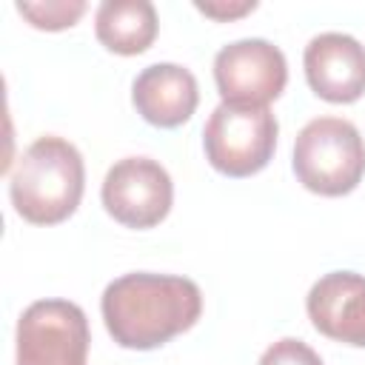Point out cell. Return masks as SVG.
I'll return each instance as SVG.
<instances>
[{
    "instance_id": "cell-8",
    "label": "cell",
    "mask_w": 365,
    "mask_h": 365,
    "mask_svg": "<svg viewBox=\"0 0 365 365\" xmlns=\"http://www.w3.org/2000/svg\"><path fill=\"white\" fill-rule=\"evenodd\" d=\"M305 77L317 97L354 103L365 94V46L351 34L325 31L305 46Z\"/></svg>"
},
{
    "instance_id": "cell-13",
    "label": "cell",
    "mask_w": 365,
    "mask_h": 365,
    "mask_svg": "<svg viewBox=\"0 0 365 365\" xmlns=\"http://www.w3.org/2000/svg\"><path fill=\"white\" fill-rule=\"evenodd\" d=\"M259 365H322L319 354L305 345L302 339H294V336H285V339H277L262 356H259Z\"/></svg>"
},
{
    "instance_id": "cell-3",
    "label": "cell",
    "mask_w": 365,
    "mask_h": 365,
    "mask_svg": "<svg viewBox=\"0 0 365 365\" xmlns=\"http://www.w3.org/2000/svg\"><path fill=\"white\" fill-rule=\"evenodd\" d=\"M297 180L322 197L351 194L365 174V143L354 123L342 117H317L294 143Z\"/></svg>"
},
{
    "instance_id": "cell-7",
    "label": "cell",
    "mask_w": 365,
    "mask_h": 365,
    "mask_svg": "<svg viewBox=\"0 0 365 365\" xmlns=\"http://www.w3.org/2000/svg\"><path fill=\"white\" fill-rule=\"evenodd\" d=\"M174 200L168 171L148 157H125L114 163L103 180V205L125 228L160 225Z\"/></svg>"
},
{
    "instance_id": "cell-1",
    "label": "cell",
    "mask_w": 365,
    "mask_h": 365,
    "mask_svg": "<svg viewBox=\"0 0 365 365\" xmlns=\"http://www.w3.org/2000/svg\"><path fill=\"white\" fill-rule=\"evenodd\" d=\"M100 311L117 345L151 351L200 319L202 294L188 277L137 271L106 285Z\"/></svg>"
},
{
    "instance_id": "cell-9",
    "label": "cell",
    "mask_w": 365,
    "mask_h": 365,
    "mask_svg": "<svg viewBox=\"0 0 365 365\" xmlns=\"http://www.w3.org/2000/svg\"><path fill=\"white\" fill-rule=\"evenodd\" d=\"M308 317L328 339L365 348V277L331 271L319 277L305 299Z\"/></svg>"
},
{
    "instance_id": "cell-2",
    "label": "cell",
    "mask_w": 365,
    "mask_h": 365,
    "mask_svg": "<svg viewBox=\"0 0 365 365\" xmlns=\"http://www.w3.org/2000/svg\"><path fill=\"white\" fill-rule=\"evenodd\" d=\"M83 157L63 137H37L20 154L9 180L14 211L34 225H57L68 220L83 200Z\"/></svg>"
},
{
    "instance_id": "cell-6",
    "label": "cell",
    "mask_w": 365,
    "mask_h": 365,
    "mask_svg": "<svg viewBox=\"0 0 365 365\" xmlns=\"http://www.w3.org/2000/svg\"><path fill=\"white\" fill-rule=\"evenodd\" d=\"M214 80L222 103L268 106L285 88V54L259 37L228 43L214 57Z\"/></svg>"
},
{
    "instance_id": "cell-11",
    "label": "cell",
    "mask_w": 365,
    "mask_h": 365,
    "mask_svg": "<svg viewBox=\"0 0 365 365\" xmlns=\"http://www.w3.org/2000/svg\"><path fill=\"white\" fill-rule=\"evenodd\" d=\"M97 40L114 54H143L157 37V11L148 0H106L97 9Z\"/></svg>"
},
{
    "instance_id": "cell-5",
    "label": "cell",
    "mask_w": 365,
    "mask_h": 365,
    "mask_svg": "<svg viewBox=\"0 0 365 365\" xmlns=\"http://www.w3.org/2000/svg\"><path fill=\"white\" fill-rule=\"evenodd\" d=\"M88 319L68 299H37L17 322V365H86Z\"/></svg>"
},
{
    "instance_id": "cell-14",
    "label": "cell",
    "mask_w": 365,
    "mask_h": 365,
    "mask_svg": "<svg viewBox=\"0 0 365 365\" xmlns=\"http://www.w3.org/2000/svg\"><path fill=\"white\" fill-rule=\"evenodd\" d=\"M254 9H257L254 0H245V3H197V11H202L205 17H214V20H234V17H242Z\"/></svg>"
},
{
    "instance_id": "cell-12",
    "label": "cell",
    "mask_w": 365,
    "mask_h": 365,
    "mask_svg": "<svg viewBox=\"0 0 365 365\" xmlns=\"http://www.w3.org/2000/svg\"><path fill=\"white\" fill-rule=\"evenodd\" d=\"M17 11L34 26V29H46V31H60L74 26L83 11L86 3L83 0H54V3H17Z\"/></svg>"
},
{
    "instance_id": "cell-10",
    "label": "cell",
    "mask_w": 365,
    "mask_h": 365,
    "mask_svg": "<svg viewBox=\"0 0 365 365\" xmlns=\"http://www.w3.org/2000/svg\"><path fill=\"white\" fill-rule=\"evenodd\" d=\"M131 100L145 123L157 128H177L197 111L200 88L188 68L177 63H154L137 74Z\"/></svg>"
},
{
    "instance_id": "cell-4",
    "label": "cell",
    "mask_w": 365,
    "mask_h": 365,
    "mask_svg": "<svg viewBox=\"0 0 365 365\" xmlns=\"http://www.w3.org/2000/svg\"><path fill=\"white\" fill-rule=\"evenodd\" d=\"M277 131L279 125L268 106L220 103L202 131L205 157L225 177H251L274 157Z\"/></svg>"
}]
</instances>
